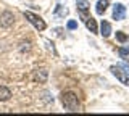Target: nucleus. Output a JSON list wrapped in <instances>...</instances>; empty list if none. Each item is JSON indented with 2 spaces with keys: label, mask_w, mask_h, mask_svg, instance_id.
Masks as SVG:
<instances>
[{
  "label": "nucleus",
  "mask_w": 129,
  "mask_h": 116,
  "mask_svg": "<svg viewBox=\"0 0 129 116\" xmlns=\"http://www.w3.org/2000/svg\"><path fill=\"white\" fill-rule=\"evenodd\" d=\"M108 5H110V2H108V0H99V2H97V5H95L97 15H103L105 11H107Z\"/></svg>",
  "instance_id": "6e6552de"
},
{
  "label": "nucleus",
  "mask_w": 129,
  "mask_h": 116,
  "mask_svg": "<svg viewBox=\"0 0 129 116\" xmlns=\"http://www.w3.org/2000/svg\"><path fill=\"white\" fill-rule=\"evenodd\" d=\"M47 78H48V71L44 69V68H40V69H36V71H34V79H36V81L45 82Z\"/></svg>",
  "instance_id": "423d86ee"
},
{
  "label": "nucleus",
  "mask_w": 129,
  "mask_h": 116,
  "mask_svg": "<svg viewBox=\"0 0 129 116\" xmlns=\"http://www.w3.org/2000/svg\"><path fill=\"white\" fill-rule=\"evenodd\" d=\"M124 16H126V7L123 3H115V7H113V19L121 21V19H124Z\"/></svg>",
  "instance_id": "39448f33"
},
{
  "label": "nucleus",
  "mask_w": 129,
  "mask_h": 116,
  "mask_svg": "<svg viewBox=\"0 0 129 116\" xmlns=\"http://www.w3.org/2000/svg\"><path fill=\"white\" fill-rule=\"evenodd\" d=\"M76 3H78V10L81 13H87V10L90 8V5H89L86 0H76Z\"/></svg>",
  "instance_id": "9b49d317"
},
{
  "label": "nucleus",
  "mask_w": 129,
  "mask_h": 116,
  "mask_svg": "<svg viewBox=\"0 0 129 116\" xmlns=\"http://www.w3.org/2000/svg\"><path fill=\"white\" fill-rule=\"evenodd\" d=\"M119 66H121V68H123V69H124V71H126V74L129 76V66L126 65V63H119Z\"/></svg>",
  "instance_id": "2eb2a0df"
},
{
  "label": "nucleus",
  "mask_w": 129,
  "mask_h": 116,
  "mask_svg": "<svg viewBox=\"0 0 129 116\" xmlns=\"http://www.w3.org/2000/svg\"><path fill=\"white\" fill-rule=\"evenodd\" d=\"M118 53H119V57H121V58H127V57H129V45H124V47H119V50H118Z\"/></svg>",
  "instance_id": "f8f14e48"
},
{
  "label": "nucleus",
  "mask_w": 129,
  "mask_h": 116,
  "mask_svg": "<svg viewBox=\"0 0 129 116\" xmlns=\"http://www.w3.org/2000/svg\"><path fill=\"white\" fill-rule=\"evenodd\" d=\"M61 103H63L64 110H68V111H79V98L74 92H63Z\"/></svg>",
  "instance_id": "f257e3e1"
},
{
  "label": "nucleus",
  "mask_w": 129,
  "mask_h": 116,
  "mask_svg": "<svg viewBox=\"0 0 129 116\" xmlns=\"http://www.w3.org/2000/svg\"><path fill=\"white\" fill-rule=\"evenodd\" d=\"M100 34L103 37H110V34H111V24L108 21H105V19L100 23Z\"/></svg>",
  "instance_id": "0eeeda50"
},
{
  "label": "nucleus",
  "mask_w": 129,
  "mask_h": 116,
  "mask_svg": "<svg viewBox=\"0 0 129 116\" xmlns=\"http://www.w3.org/2000/svg\"><path fill=\"white\" fill-rule=\"evenodd\" d=\"M11 98V92L8 87L5 86H0V102H7V100Z\"/></svg>",
  "instance_id": "1a4fd4ad"
},
{
  "label": "nucleus",
  "mask_w": 129,
  "mask_h": 116,
  "mask_svg": "<svg viewBox=\"0 0 129 116\" xmlns=\"http://www.w3.org/2000/svg\"><path fill=\"white\" fill-rule=\"evenodd\" d=\"M15 23V15L11 11H3L0 15V26L2 27H11Z\"/></svg>",
  "instance_id": "20e7f679"
},
{
  "label": "nucleus",
  "mask_w": 129,
  "mask_h": 116,
  "mask_svg": "<svg viewBox=\"0 0 129 116\" xmlns=\"http://www.w3.org/2000/svg\"><path fill=\"white\" fill-rule=\"evenodd\" d=\"M86 26H87V29L90 31V32H97L99 31V27H97V23H95V19L92 18V16H89L86 19Z\"/></svg>",
  "instance_id": "9d476101"
},
{
  "label": "nucleus",
  "mask_w": 129,
  "mask_h": 116,
  "mask_svg": "<svg viewBox=\"0 0 129 116\" xmlns=\"http://www.w3.org/2000/svg\"><path fill=\"white\" fill-rule=\"evenodd\" d=\"M116 39H118V42L124 44V42L127 41V35L124 34V32H121V31H116Z\"/></svg>",
  "instance_id": "ddd939ff"
},
{
  "label": "nucleus",
  "mask_w": 129,
  "mask_h": 116,
  "mask_svg": "<svg viewBox=\"0 0 129 116\" xmlns=\"http://www.w3.org/2000/svg\"><path fill=\"white\" fill-rule=\"evenodd\" d=\"M66 26H68V29H76V27H78V21H74V19H70Z\"/></svg>",
  "instance_id": "4468645a"
},
{
  "label": "nucleus",
  "mask_w": 129,
  "mask_h": 116,
  "mask_svg": "<svg viewBox=\"0 0 129 116\" xmlns=\"http://www.w3.org/2000/svg\"><path fill=\"white\" fill-rule=\"evenodd\" d=\"M24 18L27 19V21L31 23L32 26L36 27L37 31H44L47 27V24H45V21H44L40 16H37V15H34V13H31V11H24Z\"/></svg>",
  "instance_id": "f03ea898"
},
{
  "label": "nucleus",
  "mask_w": 129,
  "mask_h": 116,
  "mask_svg": "<svg viewBox=\"0 0 129 116\" xmlns=\"http://www.w3.org/2000/svg\"><path fill=\"white\" fill-rule=\"evenodd\" d=\"M111 73L116 76V78L119 79L123 84H126V86H129V76L126 74V71L123 69L119 65H116V66H111Z\"/></svg>",
  "instance_id": "7ed1b4c3"
}]
</instances>
